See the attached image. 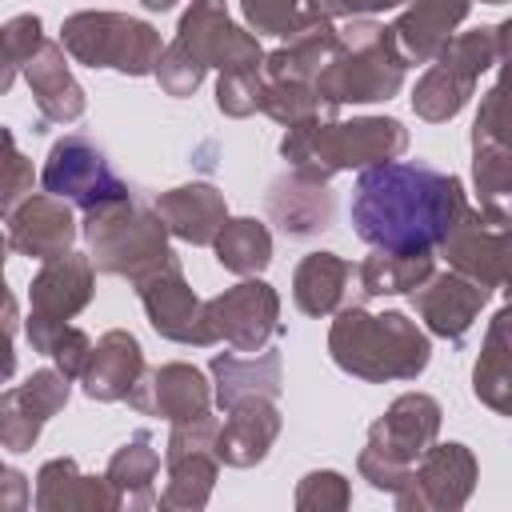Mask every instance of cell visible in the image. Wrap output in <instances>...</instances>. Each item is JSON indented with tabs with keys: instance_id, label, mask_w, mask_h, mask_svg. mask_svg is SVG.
Segmentation results:
<instances>
[{
	"instance_id": "obj_23",
	"label": "cell",
	"mask_w": 512,
	"mask_h": 512,
	"mask_svg": "<svg viewBox=\"0 0 512 512\" xmlns=\"http://www.w3.org/2000/svg\"><path fill=\"white\" fill-rule=\"evenodd\" d=\"M32 504L40 512H120V496L104 476L80 472L72 456L44 460L36 472Z\"/></svg>"
},
{
	"instance_id": "obj_36",
	"label": "cell",
	"mask_w": 512,
	"mask_h": 512,
	"mask_svg": "<svg viewBox=\"0 0 512 512\" xmlns=\"http://www.w3.org/2000/svg\"><path fill=\"white\" fill-rule=\"evenodd\" d=\"M256 112L272 116L276 124L292 128V124H304V120H320V116H336L340 108L324 104L316 96L312 84H292V80H260V104Z\"/></svg>"
},
{
	"instance_id": "obj_5",
	"label": "cell",
	"mask_w": 512,
	"mask_h": 512,
	"mask_svg": "<svg viewBox=\"0 0 512 512\" xmlns=\"http://www.w3.org/2000/svg\"><path fill=\"white\" fill-rule=\"evenodd\" d=\"M508 32L512 24H480L472 32H456L424 68V76L412 88V112L428 124H448L464 112V104L476 92V80L504 64L508 56Z\"/></svg>"
},
{
	"instance_id": "obj_22",
	"label": "cell",
	"mask_w": 512,
	"mask_h": 512,
	"mask_svg": "<svg viewBox=\"0 0 512 512\" xmlns=\"http://www.w3.org/2000/svg\"><path fill=\"white\" fill-rule=\"evenodd\" d=\"M224 412L228 416L216 428V444H212L216 460L228 464V468H256L272 452V444L284 428V416H280L276 400H240Z\"/></svg>"
},
{
	"instance_id": "obj_45",
	"label": "cell",
	"mask_w": 512,
	"mask_h": 512,
	"mask_svg": "<svg viewBox=\"0 0 512 512\" xmlns=\"http://www.w3.org/2000/svg\"><path fill=\"white\" fill-rule=\"evenodd\" d=\"M32 504V488L28 476L20 468L0 464V512H24Z\"/></svg>"
},
{
	"instance_id": "obj_46",
	"label": "cell",
	"mask_w": 512,
	"mask_h": 512,
	"mask_svg": "<svg viewBox=\"0 0 512 512\" xmlns=\"http://www.w3.org/2000/svg\"><path fill=\"white\" fill-rule=\"evenodd\" d=\"M4 260H8V236L0 232V324L20 328V304H16V296L8 292V284H4Z\"/></svg>"
},
{
	"instance_id": "obj_4",
	"label": "cell",
	"mask_w": 512,
	"mask_h": 512,
	"mask_svg": "<svg viewBox=\"0 0 512 512\" xmlns=\"http://www.w3.org/2000/svg\"><path fill=\"white\" fill-rule=\"evenodd\" d=\"M404 76L408 60L392 36V24L352 16L344 28H336L332 56L316 76V96L332 108L380 104L404 88Z\"/></svg>"
},
{
	"instance_id": "obj_30",
	"label": "cell",
	"mask_w": 512,
	"mask_h": 512,
	"mask_svg": "<svg viewBox=\"0 0 512 512\" xmlns=\"http://www.w3.org/2000/svg\"><path fill=\"white\" fill-rule=\"evenodd\" d=\"M156 476H160V452L152 448V432H132L108 460L104 480L120 496V508L144 512L156 508Z\"/></svg>"
},
{
	"instance_id": "obj_8",
	"label": "cell",
	"mask_w": 512,
	"mask_h": 512,
	"mask_svg": "<svg viewBox=\"0 0 512 512\" xmlns=\"http://www.w3.org/2000/svg\"><path fill=\"white\" fill-rule=\"evenodd\" d=\"M60 48L84 68H116L124 76H152L164 44L148 20L128 12H72L60 24Z\"/></svg>"
},
{
	"instance_id": "obj_39",
	"label": "cell",
	"mask_w": 512,
	"mask_h": 512,
	"mask_svg": "<svg viewBox=\"0 0 512 512\" xmlns=\"http://www.w3.org/2000/svg\"><path fill=\"white\" fill-rule=\"evenodd\" d=\"M32 184H36L32 160L16 148V136L0 124V216H8L20 200H28Z\"/></svg>"
},
{
	"instance_id": "obj_28",
	"label": "cell",
	"mask_w": 512,
	"mask_h": 512,
	"mask_svg": "<svg viewBox=\"0 0 512 512\" xmlns=\"http://www.w3.org/2000/svg\"><path fill=\"white\" fill-rule=\"evenodd\" d=\"M472 0H404L392 36L408 64H428L468 20Z\"/></svg>"
},
{
	"instance_id": "obj_34",
	"label": "cell",
	"mask_w": 512,
	"mask_h": 512,
	"mask_svg": "<svg viewBox=\"0 0 512 512\" xmlns=\"http://www.w3.org/2000/svg\"><path fill=\"white\" fill-rule=\"evenodd\" d=\"M432 272H436V256L432 252L404 256V252L372 248V256H364L356 264V288H360V296H408Z\"/></svg>"
},
{
	"instance_id": "obj_48",
	"label": "cell",
	"mask_w": 512,
	"mask_h": 512,
	"mask_svg": "<svg viewBox=\"0 0 512 512\" xmlns=\"http://www.w3.org/2000/svg\"><path fill=\"white\" fill-rule=\"evenodd\" d=\"M12 336L16 328L12 324H0V384H8L16 376V348H12Z\"/></svg>"
},
{
	"instance_id": "obj_38",
	"label": "cell",
	"mask_w": 512,
	"mask_h": 512,
	"mask_svg": "<svg viewBox=\"0 0 512 512\" xmlns=\"http://www.w3.org/2000/svg\"><path fill=\"white\" fill-rule=\"evenodd\" d=\"M296 512H344L352 504V484L336 468H316L296 484Z\"/></svg>"
},
{
	"instance_id": "obj_26",
	"label": "cell",
	"mask_w": 512,
	"mask_h": 512,
	"mask_svg": "<svg viewBox=\"0 0 512 512\" xmlns=\"http://www.w3.org/2000/svg\"><path fill=\"white\" fill-rule=\"evenodd\" d=\"M156 216L164 220L168 236L184 240V244H212V236L220 232V224L228 220V200L216 184L208 180H192V184H180V188H168L152 200Z\"/></svg>"
},
{
	"instance_id": "obj_10",
	"label": "cell",
	"mask_w": 512,
	"mask_h": 512,
	"mask_svg": "<svg viewBox=\"0 0 512 512\" xmlns=\"http://www.w3.org/2000/svg\"><path fill=\"white\" fill-rule=\"evenodd\" d=\"M476 480H480V464L468 444L432 440L420 452V460L408 468L392 500L400 512H460L476 492Z\"/></svg>"
},
{
	"instance_id": "obj_42",
	"label": "cell",
	"mask_w": 512,
	"mask_h": 512,
	"mask_svg": "<svg viewBox=\"0 0 512 512\" xmlns=\"http://www.w3.org/2000/svg\"><path fill=\"white\" fill-rule=\"evenodd\" d=\"M48 356L56 360V368H60L68 380H80V372H84V364H88V356H92V336H88L84 328L64 324V328L56 332Z\"/></svg>"
},
{
	"instance_id": "obj_29",
	"label": "cell",
	"mask_w": 512,
	"mask_h": 512,
	"mask_svg": "<svg viewBox=\"0 0 512 512\" xmlns=\"http://www.w3.org/2000/svg\"><path fill=\"white\" fill-rule=\"evenodd\" d=\"M356 284V264H348L336 252H308L292 272V300L304 316H332L340 304H348V288Z\"/></svg>"
},
{
	"instance_id": "obj_43",
	"label": "cell",
	"mask_w": 512,
	"mask_h": 512,
	"mask_svg": "<svg viewBox=\"0 0 512 512\" xmlns=\"http://www.w3.org/2000/svg\"><path fill=\"white\" fill-rule=\"evenodd\" d=\"M4 28V40H8V48H12V56L20 60V68L36 56V48L44 44V24H40V16L36 12H20V16H12L8 24H0Z\"/></svg>"
},
{
	"instance_id": "obj_2",
	"label": "cell",
	"mask_w": 512,
	"mask_h": 512,
	"mask_svg": "<svg viewBox=\"0 0 512 512\" xmlns=\"http://www.w3.org/2000/svg\"><path fill=\"white\" fill-rule=\"evenodd\" d=\"M328 356L340 372L364 384L416 380L432 360V340L396 308L368 312L364 304H340L328 328Z\"/></svg>"
},
{
	"instance_id": "obj_25",
	"label": "cell",
	"mask_w": 512,
	"mask_h": 512,
	"mask_svg": "<svg viewBox=\"0 0 512 512\" xmlns=\"http://www.w3.org/2000/svg\"><path fill=\"white\" fill-rule=\"evenodd\" d=\"M212 400L232 408L240 400H276L284 392V356L276 348H260L248 356L216 352L212 364Z\"/></svg>"
},
{
	"instance_id": "obj_3",
	"label": "cell",
	"mask_w": 512,
	"mask_h": 512,
	"mask_svg": "<svg viewBox=\"0 0 512 512\" xmlns=\"http://www.w3.org/2000/svg\"><path fill=\"white\" fill-rule=\"evenodd\" d=\"M408 148V128L396 116H320L284 128L280 156L288 168L312 176V180H332L352 168L384 164L396 160Z\"/></svg>"
},
{
	"instance_id": "obj_12",
	"label": "cell",
	"mask_w": 512,
	"mask_h": 512,
	"mask_svg": "<svg viewBox=\"0 0 512 512\" xmlns=\"http://www.w3.org/2000/svg\"><path fill=\"white\" fill-rule=\"evenodd\" d=\"M440 256L452 272L476 280L480 288L496 292L508 284V212L504 204H464L448 236L440 240Z\"/></svg>"
},
{
	"instance_id": "obj_47",
	"label": "cell",
	"mask_w": 512,
	"mask_h": 512,
	"mask_svg": "<svg viewBox=\"0 0 512 512\" xmlns=\"http://www.w3.org/2000/svg\"><path fill=\"white\" fill-rule=\"evenodd\" d=\"M16 76H20V60L12 56L8 40H4V28H0V96H8V92H12Z\"/></svg>"
},
{
	"instance_id": "obj_51",
	"label": "cell",
	"mask_w": 512,
	"mask_h": 512,
	"mask_svg": "<svg viewBox=\"0 0 512 512\" xmlns=\"http://www.w3.org/2000/svg\"><path fill=\"white\" fill-rule=\"evenodd\" d=\"M0 464H4V460H0Z\"/></svg>"
},
{
	"instance_id": "obj_41",
	"label": "cell",
	"mask_w": 512,
	"mask_h": 512,
	"mask_svg": "<svg viewBox=\"0 0 512 512\" xmlns=\"http://www.w3.org/2000/svg\"><path fill=\"white\" fill-rule=\"evenodd\" d=\"M152 76H156V84H160L168 96L184 100V96H192V92L204 84V76H208V72H204L192 56H184L176 44H168V48L160 52V60H156Z\"/></svg>"
},
{
	"instance_id": "obj_15",
	"label": "cell",
	"mask_w": 512,
	"mask_h": 512,
	"mask_svg": "<svg viewBox=\"0 0 512 512\" xmlns=\"http://www.w3.org/2000/svg\"><path fill=\"white\" fill-rule=\"evenodd\" d=\"M204 308H208V324H212L216 340H224L236 352H260V348H268V340H276L284 332L280 296L260 276H244L240 284L204 300Z\"/></svg>"
},
{
	"instance_id": "obj_31",
	"label": "cell",
	"mask_w": 512,
	"mask_h": 512,
	"mask_svg": "<svg viewBox=\"0 0 512 512\" xmlns=\"http://www.w3.org/2000/svg\"><path fill=\"white\" fill-rule=\"evenodd\" d=\"M332 44H336V24L312 20L308 28L284 36L280 48L264 52V80H292V84L316 88V76L332 56Z\"/></svg>"
},
{
	"instance_id": "obj_24",
	"label": "cell",
	"mask_w": 512,
	"mask_h": 512,
	"mask_svg": "<svg viewBox=\"0 0 512 512\" xmlns=\"http://www.w3.org/2000/svg\"><path fill=\"white\" fill-rule=\"evenodd\" d=\"M24 80H28V92L40 108V120L44 124H72L84 116L88 108V96L84 88L76 84L72 68H68V52L60 48V40H44L36 48V56L20 68Z\"/></svg>"
},
{
	"instance_id": "obj_9",
	"label": "cell",
	"mask_w": 512,
	"mask_h": 512,
	"mask_svg": "<svg viewBox=\"0 0 512 512\" xmlns=\"http://www.w3.org/2000/svg\"><path fill=\"white\" fill-rule=\"evenodd\" d=\"M96 296V268L84 252H64L56 260H44V268L32 276L28 284V320H24V332H28V344L32 352L48 356L56 332L80 316Z\"/></svg>"
},
{
	"instance_id": "obj_11",
	"label": "cell",
	"mask_w": 512,
	"mask_h": 512,
	"mask_svg": "<svg viewBox=\"0 0 512 512\" xmlns=\"http://www.w3.org/2000/svg\"><path fill=\"white\" fill-rule=\"evenodd\" d=\"M40 184H44L48 196L68 200V204L80 208V212L132 196V188H128V184L120 180V172L108 164L104 148H96L88 136H76V132H72V136H60V140L48 148Z\"/></svg>"
},
{
	"instance_id": "obj_20",
	"label": "cell",
	"mask_w": 512,
	"mask_h": 512,
	"mask_svg": "<svg viewBox=\"0 0 512 512\" xmlns=\"http://www.w3.org/2000/svg\"><path fill=\"white\" fill-rule=\"evenodd\" d=\"M264 204H268V216L272 224L292 236V240H308V236H320L332 228V212H336V200H332V188L328 180H312L296 168L280 172L268 192H264Z\"/></svg>"
},
{
	"instance_id": "obj_16",
	"label": "cell",
	"mask_w": 512,
	"mask_h": 512,
	"mask_svg": "<svg viewBox=\"0 0 512 512\" xmlns=\"http://www.w3.org/2000/svg\"><path fill=\"white\" fill-rule=\"evenodd\" d=\"M72 380L60 368H36L24 384L0 392V448L32 452L44 424L68 404Z\"/></svg>"
},
{
	"instance_id": "obj_21",
	"label": "cell",
	"mask_w": 512,
	"mask_h": 512,
	"mask_svg": "<svg viewBox=\"0 0 512 512\" xmlns=\"http://www.w3.org/2000/svg\"><path fill=\"white\" fill-rule=\"evenodd\" d=\"M472 180H476L480 204H504L512 188V152L504 136V88L500 84L484 92L476 124H472Z\"/></svg>"
},
{
	"instance_id": "obj_18",
	"label": "cell",
	"mask_w": 512,
	"mask_h": 512,
	"mask_svg": "<svg viewBox=\"0 0 512 512\" xmlns=\"http://www.w3.org/2000/svg\"><path fill=\"white\" fill-rule=\"evenodd\" d=\"M4 224H8V248L28 260H40V264L72 252V244L80 236L72 204L60 196H48V192H32L28 200H20L4 216Z\"/></svg>"
},
{
	"instance_id": "obj_13",
	"label": "cell",
	"mask_w": 512,
	"mask_h": 512,
	"mask_svg": "<svg viewBox=\"0 0 512 512\" xmlns=\"http://www.w3.org/2000/svg\"><path fill=\"white\" fill-rule=\"evenodd\" d=\"M184 56H192L204 72H236V68H264V48L256 40V32L240 28L228 16L224 0H192L188 12L176 24V40H172Z\"/></svg>"
},
{
	"instance_id": "obj_1",
	"label": "cell",
	"mask_w": 512,
	"mask_h": 512,
	"mask_svg": "<svg viewBox=\"0 0 512 512\" xmlns=\"http://www.w3.org/2000/svg\"><path fill=\"white\" fill-rule=\"evenodd\" d=\"M468 196L460 176L440 172L424 160L368 164L352 188V232L380 252H436Z\"/></svg>"
},
{
	"instance_id": "obj_19",
	"label": "cell",
	"mask_w": 512,
	"mask_h": 512,
	"mask_svg": "<svg viewBox=\"0 0 512 512\" xmlns=\"http://www.w3.org/2000/svg\"><path fill=\"white\" fill-rule=\"evenodd\" d=\"M408 296H412V308H416V316L424 320V328L432 336L460 344L468 336V328L476 324V316L484 312V304H488L492 292L448 268V272H432Z\"/></svg>"
},
{
	"instance_id": "obj_7",
	"label": "cell",
	"mask_w": 512,
	"mask_h": 512,
	"mask_svg": "<svg viewBox=\"0 0 512 512\" xmlns=\"http://www.w3.org/2000/svg\"><path fill=\"white\" fill-rule=\"evenodd\" d=\"M440 420H444V408L436 396H428V392L396 396L384 408V416H376L368 424V440L356 456L360 480H368V488L392 496L400 488V480L408 476V468L420 460V452L440 436Z\"/></svg>"
},
{
	"instance_id": "obj_40",
	"label": "cell",
	"mask_w": 512,
	"mask_h": 512,
	"mask_svg": "<svg viewBox=\"0 0 512 512\" xmlns=\"http://www.w3.org/2000/svg\"><path fill=\"white\" fill-rule=\"evenodd\" d=\"M260 80L264 68H236V72H220L216 76V108L232 120H244L256 112L260 104Z\"/></svg>"
},
{
	"instance_id": "obj_33",
	"label": "cell",
	"mask_w": 512,
	"mask_h": 512,
	"mask_svg": "<svg viewBox=\"0 0 512 512\" xmlns=\"http://www.w3.org/2000/svg\"><path fill=\"white\" fill-rule=\"evenodd\" d=\"M164 468H168V480H164V492L156 496V508H168V512H200L216 488V476H220V460H216V448H188V452H168L164 456Z\"/></svg>"
},
{
	"instance_id": "obj_6",
	"label": "cell",
	"mask_w": 512,
	"mask_h": 512,
	"mask_svg": "<svg viewBox=\"0 0 512 512\" xmlns=\"http://www.w3.org/2000/svg\"><path fill=\"white\" fill-rule=\"evenodd\" d=\"M80 236L88 244V260L104 276H120L128 284L144 280L152 268H160L168 248V228L156 216V208L140 204L136 196L88 208L80 220Z\"/></svg>"
},
{
	"instance_id": "obj_50",
	"label": "cell",
	"mask_w": 512,
	"mask_h": 512,
	"mask_svg": "<svg viewBox=\"0 0 512 512\" xmlns=\"http://www.w3.org/2000/svg\"><path fill=\"white\" fill-rule=\"evenodd\" d=\"M480 4H508V0H480Z\"/></svg>"
},
{
	"instance_id": "obj_37",
	"label": "cell",
	"mask_w": 512,
	"mask_h": 512,
	"mask_svg": "<svg viewBox=\"0 0 512 512\" xmlns=\"http://www.w3.org/2000/svg\"><path fill=\"white\" fill-rule=\"evenodd\" d=\"M240 12L256 36H292L316 20L308 16L304 0H240Z\"/></svg>"
},
{
	"instance_id": "obj_27",
	"label": "cell",
	"mask_w": 512,
	"mask_h": 512,
	"mask_svg": "<svg viewBox=\"0 0 512 512\" xmlns=\"http://www.w3.org/2000/svg\"><path fill=\"white\" fill-rule=\"evenodd\" d=\"M144 348L140 340L128 332V328H108L96 344H92V356L80 372V384H84V396L88 400H100V404H116V400H128L132 384L140 380L144 372Z\"/></svg>"
},
{
	"instance_id": "obj_35",
	"label": "cell",
	"mask_w": 512,
	"mask_h": 512,
	"mask_svg": "<svg viewBox=\"0 0 512 512\" xmlns=\"http://www.w3.org/2000/svg\"><path fill=\"white\" fill-rule=\"evenodd\" d=\"M212 252L224 272L260 276L272 264V232L256 216H228L212 236Z\"/></svg>"
},
{
	"instance_id": "obj_49",
	"label": "cell",
	"mask_w": 512,
	"mask_h": 512,
	"mask_svg": "<svg viewBox=\"0 0 512 512\" xmlns=\"http://www.w3.org/2000/svg\"><path fill=\"white\" fill-rule=\"evenodd\" d=\"M148 12H168V8H176V0H140Z\"/></svg>"
},
{
	"instance_id": "obj_14",
	"label": "cell",
	"mask_w": 512,
	"mask_h": 512,
	"mask_svg": "<svg viewBox=\"0 0 512 512\" xmlns=\"http://www.w3.org/2000/svg\"><path fill=\"white\" fill-rule=\"evenodd\" d=\"M132 288H136V296L144 304V316H148L156 336H164L172 344H188V348L216 344V332L208 324V308L192 292V284L184 280V268H180L176 256H168L160 268H152Z\"/></svg>"
},
{
	"instance_id": "obj_32",
	"label": "cell",
	"mask_w": 512,
	"mask_h": 512,
	"mask_svg": "<svg viewBox=\"0 0 512 512\" xmlns=\"http://www.w3.org/2000/svg\"><path fill=\"white\" fill-rule=\"evenodd\" d=\"M508 324H512V308L504 304L480 344L476 368H472V392L484 408H492L496 416L512 412V344H508Z\"/></svg>"
},
{
	"instance_id": "obj_17",
	"label": "cell",
	"mask_w": 512,
	"mask_h": 512,
	"mask_svg": "<svg viewBox=\"0 0 512 512\" xmlns=\"http://www.w3.org/2000/svg\"><path fill=\"white\" fill-rule=\"evenodd\" d=\"M128 404L148 416H164L168 424L196 420L212 412V384L196 364L168 360L160 368H144L128 392Z\"/></svg>"
},
{
	"instance_id": "obj_44",
	"label": "cell",
	"mask_w": 512,
	"mask_h": 512,
	"mask_svg": "<svg viewBox=\"0 0 512 512\" xmlns=\"http://www.w3.org/2000/svg\"><path fill=\"white\" fill-rule=\"evenodd\" d=\"M404 0H304L308 16L316 20H352V16H372V12H388L400 8Z\"/></svg>"
}]
</instances>
